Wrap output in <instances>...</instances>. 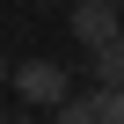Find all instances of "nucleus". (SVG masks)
<instances>
[{"instance_id":"obj_6","label":"nucleus","mask_w":124,"mask_h":124,"mask_svg":"<svg viewBox=\"0 0 124 124\" xmlns=\"http://www.w3.org/2000/svg\"><path fill=\"white\" fill-rule=\"evenodd\" d=\"M109 8H124V0H109Z\"/></svg>"},{"instance_id":"obj_1","label":"nucleus","mask_w":124,"mask_h":124,"mask_svg":"<svg viewBox=\"0 0 124 124\" xmlns=\"http://www.w3.org/2000/svg\"><path fill=\"white\" fill-rule=\"evenodd\" d=\"M15 95L37 102V109H58V102L73 95V73L58 66V58H29V66H15Z\"/></svg>"},{"instance_id":"obj_4","label":"nucleus","mask_w":124,"mask_h":124,"mask_svg":"<svg viewBox=\"0 0 124 124\" xmlns=\"http://www.w3.org/2000/svg\"><path fill=\"white\" fill-rule=\"evenodd\" d=\"M88 58H95V88H124V44H102Z\"/></svg>"},{"instance_id":"obj_3","label":"nucleus","mask_w":124,"mask_h":124,"mask_svg":"<svg viewBox=\"0 0 124 124\" xmlns=\"http://www.w3.org/2000/svg\"><path fill=\"white\" fill-rule=\"evenodd\" d=\"M117 15L124 8H109V0H80V8H73V37L88 51H102V44H117Z\"/></svg>"},{"instance_id":"obj_2","label":"nucleus","mask_w":124,"mask_h":124,"mask_svg":"<svg viewBox=\"0 0 124 124\" xmlns=\"http://www.w3.org/2000/svg\"><path fill=\"white\" fill-rule=\"evenodd\" d=\"M51 124H124V88H88L51 109Z\"/></svg>"},{"instance_id":"obj_5","label":"nucleus","mask_w":124,"mask_h":124,"mask_svg":"<svg viewBox=\"0 0 124 124\" xmlns=\"http://www.w3.org/2000/svg\"><path fill=\"white\" fill-rule=\"evenodd\" d=\"M117 44H124V15H117Z\"/></svg>"}]
</instances>
